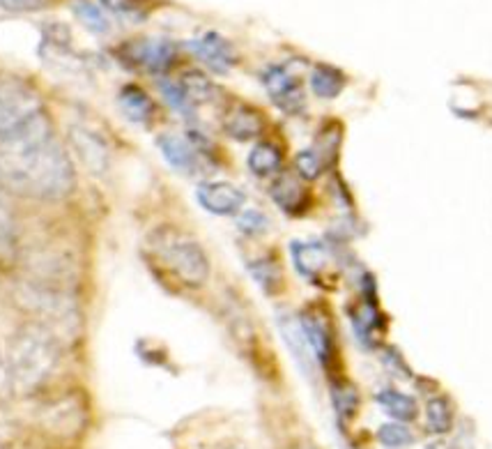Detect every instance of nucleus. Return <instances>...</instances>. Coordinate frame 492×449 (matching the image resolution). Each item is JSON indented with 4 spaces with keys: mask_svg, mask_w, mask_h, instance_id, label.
Instances as JSON below:
<instances>
[{
    "mask_svg": "<svg viewBox=\"0 0 492 449\" xmlns=\"http://www.w3.org/2000/svg\"><path fill=\"white\" fill-rule=\"evenodd\" d=\"M0 182L7 191L37 201H60L74 191V164L51 122L0 141Z\"/></svg>",
    "mask_w": 492,
    "mask_h": 449,
    "instance_id": "1",
    "label": "nucleus"
},
{
    "mask_svg": "<svg viewBox=\"0 0 492 449\" xmlns=\"http://www.w3.org/2000/svg\"><path fill=\"white\" fill-rule=\"evenodd\" d=\"M63 357V339L42 322H26L14 332L7 345L12 390L30 394L40 390L56 374Z\"/></svg>",
    "mask_w": 492,
    "mask_h": 449,
    "instance_id": "2",
    "label": "nucleus"
},
{
    "mask_svg": "<svg viewBox=\"0 0 492 449\" xmlns=\"http://www.w3.org/2000/svg\"><path fill=\"white\" fill-rule=\"evenodd\" d=\"M148 252L166 272H171L182 286L201 288L210 279V259L201 242L178 226L164 224L150 230Z\"/></svg>",
    "mask_w": 492,
    "mask_h": 449,
    "instance_id": "3",
    "label": "nucleus"
},
{
    "mask_svg": "<svg viewBox=\"0 0 492 449\" xmlns=\"http://www.w3.org/2000/svg\"><path fill=\"white\" fill-rule=\"evenodd\" d=\"M17 298L33 314L35 322H42L60 339L81 334L83 311H81L76 295L67 286H58L49 279H33L19 286Z\"/></svg>",
    "mask_w": 492,
    "mask_h": 449,
    "instance_id": "4",
    "label": "nucleus"
},
{
    "mask_svg": "<svg viewBox=\"0 0 492 449\" xmlns=\"http://www.w3.org/2000/svg\"><path fill=\"white\" fill-rule=\"evenodd\" d=\"M51 122L40 92L19 76L0 74V141Z\"/></svg>",
    "mask_w": 492,
    "mask_h": 449,
    "instance_id": "5",
    "label": "nucleus"
},
{
    "mask_svg": "<svg viewBox=\"0 0 492 449\" xmlns=\"http://www.w3.org/2000/svg\"><path fill=\"white\" fill-rule=\"evenodd\" d=\"M299 322H302V329L306 334L311 351H313V357L320 362L322 368L329 371L334 360H336V329H334V321L327 306H304L302 314H299Z\"/></svg>",
    "mask_w": 492,
    "mask_h": 449,
    "instance_id": "6",
    "label": "nucleus"
},
{
    "mask_svg": "<svg viewBox=\"0 0 492 449\" xmlns=\"http://www.w3.org/2000/svg\"><path fill=\"white\" fill-rule=\"evenodd\" d=\"M269 99L286 115H302L306 111V92L297 74H292L286 65H269L260 74Z\"/></svg>",
    "mask_w": 492,
    "mask_h": 449,
    "instance_id": "7",
    "label": "nucleus"
},
{
    "mask_svg": "<svg viewBox=\"0 0 492 449\" xmlns=\"http://www.w3.org/2000/svg\"><path fill=\"white\" fill-rule=\"evenodd\" d=\"M67 141L69 148L74 150V155L79 157V161L92 175L104 178L111 171V145L109 141L88 125L81 122H72L67 127Z\"/></svg>",
    "mask_w": 492,
    "mask_h": 449,
    "instance_id": "8",
    "label": "nucleus"
},
{
    "mask_svg": "<svg viewBox=\"0 0 492 449\" xmlns=\"http://www.w3.org/2000/svg\"><path fill=\"white\" fill-rule=\"evenodd\" d=\"M122 56L127 58V63L161 79L178 60V46L171 40H134L122 46Z\"/></svg>",
    "mask_w": 492,
    "mask_h": 449,
    "instance_id": "9",
    "label": "nucleus"
},
{
    "mask_svg": "<svg viewBox=\"0 0 492 449\" xmlns=\"http://www.w3.org/2000/svg\"><path fill=\"white\" fill-rule=\"evenodd\" d=\"M350 321H352V329H355V337L361 348L375 351L382 344V334L387 332V318L380 311L378 299L361 298L350 309Z\"/></svg>",
    "mask_w": 492,
    "mask_h": 449,
    "instance_id": "10",
    "label": "nucleus"
},
{
    "mask_svg": "<svg viewBox=\"0 0 492 449\" xmlns=\"http://www.w3.org/2000/svg\"><path fill=\"white\" fill-rule=\"evenodd\" d=\"M196 201L201 203L203 210L217 217H230L240 214L246 203V194L230 182H203L196 190Z\"/></svg>",
    "mask_w": 492,
    "mask_h": 449,
    "instance_id": "11",
    "label": "nucleus"
},
{
    "mask_svg": "<svg viewBox=\"0 0 492 449\" xmlns=\"http://www.w3.org/2000/svg\"><path fill=\"white\" fill-rule=\"evenodd\" d=\"M189 49L196 53V58H201L207 69H212L214 74H228L237 65V53L233 44L214 30L191 40Z\"/></svg>",
    "mask_w": 492,
    "mask_h": 449,
    "instance_id": "12",
    "label": "nucleus"
},
{
    "mask_svg": "<svg viewBox=\"0 0 492 449\" xmlns=\"http://www.w3.org/2000/svg\"><path fill=\"white\" fill-rule=\"evenodd\" d=\"M269 196L283 213L292 214V217L304 214L311 205V191L306 190L304 180L295 173H279L272 187H269Z\"/></svg>",
    "mask_w": 492,
    "mask_h": 449,
    "instance_id": "13",
    "label": "nucleus"
},
{
    "mask_svg": "<svg viewBox=\"0 0 492 449\" xmlns=\"http://www.w3.org/2000/svg\"><path fill=\"white\" fill-rule=\"evenodd\" d=\"M221 127L235 141H251V138H258L265 132V115L263 111L251 106V104L237 102L226 111Z\"/></svg>",
    "mask_w": 492,
    "mask_h": 449,
    "instance_id": "14",
    "label": "nucleus"
},
{
    "mask_svg": "<svg viewBox=\"0 0 492 449\" xmlns=\"http://www.w3.org/2000/svg\"><path fill=\"white\" fill-rule=\"evenodd\" d=\"M164 159L171 164L175 171L187 173V175H196L203 168V157L201 152L191 145V141L187 136H178V134H161L157 138Z\"/></svg>",
    "mask_w": 492,
    "mask_h": 449,
    "instance_id": "15",
    "label": "nucleus"
},
{
    "mask_svg": "<svg viewBox=\"0 0 492 449\" xmlns=\"http://www.w3.org/2000/svg\"><path fill=\"white\" fill-rule=\"evenodd\" d=\"M290 256L304 279H309L311 283H320L322 272L329 265V253L322 242H290Z\"/></svg>",
    "mask_w": 492,
    "mask_h": 449,
    "instance_id": "16",
    "label": "nucleus"
},
{
    "mask_svg": "<svg viewBox=\"0 0 492 449\" xmlns=\"http://www.w3.org/2000/svg\"><path fill=\"white\" fill-rule=\"evenodd\" d=\"M118 104L129 122L141 127H150L157 118V104L150 97L148 90L136 83H127L118 92Z\"/></svg>",
    "mask_w": 492,
    "mask_h": 449,
    "instance_id": "17",
    "label": "nucleus"
},
{
    "mask_svg": "<svg viewBox=\"0 0 492 449\" xmlns=\"http://www.w3.org/2000/svg\"><path fill=\"white\" fill-rule=\"evenodd\" d=\"M279 329L283 334V341L290 348L292 357L297 360V364L302 367V371L306 375L313 374V351H311L309 341H306V334L302 329V322L299 318H295L290 311H279Z\"/></svg>",
    "mask_w": 492,
    "mask_h": 449,
    "instance_id": "18",
    "label": "nucleus"
},
{
    "mask_svg": "<svg viewBox=\"0 0 492 449\" xmlns=\"http://www.w3.org/2000/svg\"><path fill=\"white\" fill-rule=\"evenodd\" d=\"M19 253V224L5 184L0 182V265L14 263Z\"/></svg>",
    "mask_w": 492,
    "mask_h": 449,
    "instance_id": "19",
    "label": "nucleus"
},
{
    "mask_svg": "<svg viewBox=\"0 0 492 449\" xmlns=\"http://www.w3.org/2000/svg\"><path fill=\"white\" fill-rule=\"evenodd\" d=\"M249 171L256 178H272L279 175L281 166H283V150L274 143V141H258L251 148L249 157H246Z\"/></svg>",
    "mask_w": 492,
    "mask_h": 449,
    "instance_id": "20",
    "label": "nucleus"
},
{
    "mask_svg": "<svg viewBox=\"0 0 492 449\" xmlns=\"http://www.w3.org/2000/svg\"><path fill=\"white\" fill-rule=\"evenodd\" d=\"M249 272L258 286L263 288L265 295H279L286 288V276H283V267L276 253H265L260 259L249 260Z\"/></svg>",
    "mask_w": 492,
    "mask_h": 449,
    "instance_id": "21",
    "label": "nucleus"
},
{
    "mask_svg": "<svg viewBox=\"0 0 492 449\" xmlns=\"http://www.w3.org/2000/svg\"><path fill=\"white\" fill-rule=\"evenodd\" d=\"M309 86L315 97L336 99L345 90V86H348V76L338 67H334V65L320 63L311 69Z\"/></svg>",
    "mask_w": 492,
    "mask_h": 449,
    "instance_id": "22",
    "label": "nucleus"
},
{
    "mask_svg": "<svg viewBox=\"0 0 492 449\" xmlns=\"http://www.w3.org/2000/svg\"><path fill=\"white\" fill-rule=\"evenodd\" d=\"M375 401L380 403V408L387 414H391L398 422H412L417 420L419 414V403L417 399L410 394H403L398 390H382L378 391Z\"/></svg>",
    "mask_w": 492,
    "mask_h": 449,
    "instance_id": "23",
    "label": "nucleus"
},
{
    "mask_svg": "<svg viewBox=\"0 0 492 449\" xmlns=\"http://www.w3.org/2000/svg\"><path fill=\"white\" fill-rule=\"evenodd\" d=\"M180 86H182V90L187 92V97L191 99V104H194L196 109H198L201 104H210L217 99L219 88L214 86L212 79H207V76L203 74V72H198V69L184 72L182 79H180Z\"/></svg>",
    "mask_w": 492,
    "mask_h": 449,
    "instance_id": "24",
    "label": "nucleus"
},
{
    "mask_svg": "<svg viewBox=\"0 0 492 449\" xmlns=\"http://www.w3.org/2000/svg\"><path fill=\"white\" fill-rule=\"evenodd\" d=\"M332 403L341 420H352L359 410V391L348 380H334L332 383Z\"/></svg>",
    "mask_w": 492,
    "mask_h": 449,
    "instance_id": "25",
    "label": "nucleus"
},
{
    "mask_svg": "<svg viewBox=\"0 0 492 449\" xmlns=\"http://www.w3.org/2000/svg\"><path fill=\"white\" fill-rule=\"evenodd\" d=\"M426 420L430 433H449L453 426V403L449 397H435L426 403Z\"/></svg>",
    "mask_w": 492,
    "mask_h": 449,
    "instance_id": "26",
    "label": "nucleus"
},
{
    "mask_svg": "<svg viewBox=\"0 0 492 449\" xmlns=\"http://www.w3.org/2000/svg\"><path fill=\"white\" fill-rule=\"evenodd\" d=\"M76 17L95 35H109L111 33V19L102 5L92 3V0H76L74 5Z\"/></svg>",
    "mask_w": 492,
    "mask_h": 449,
    "instance_id": "27",
    "label": "nucleus"
},
{
    "mask_svg": "<svg viewBox=\"0 0 492 449\" xmlns=\"http://www.w3.org/2000/svg\"><path fill=\"white\" fill-rule=\"evenodd\" d=\"M157 88H159L164 102H166L175 113L184 115V118H194L196 106L191 104V99L187 97V92L182 90L180 81H171L166 79V76H161V79L157 81Z\"/></svg>",
    "mask_w": 492,
    "mask_h": 449,
    "instance_id": "28",
    "label": "nucleus"
},
{
    "mask_svg": "<svg viewBox=\"0 0 492 449\" xmlns=\"http://www.w3.org/2000/svg\"><path fill=\"white\" fill-rule=\"evenodd\" d=\"M341 141H343V127L338 122H327L318 132V141H315V152L320 155V159L327 164H334L338 159V150H341Z\"/></svg>",
    "mask_w": 492,
    "mask_h": 449,
    "instance_id": "29",
    "label": "nucleus"
},
{
    "mask_svg": "<svg viewBox=\"0 0 492 449\" xmlns=\"http://www.w3.org/2000/svg\"><path fill=\"white\" fill-rule=\"evenodd\" d=\"M102 7L125 23H141L150 14V5H143V0H102Z\"/></svg>",
    "mask_w": 492,
    "mask_h": 449,
    "instance_id": "30",
    "label": "nucleus"
},
{
    "mask_svg": "<svg viewBox=\"0 0 492 449\" xmlns=\"http://www.w3.org/2000/svg\"><path fill=\"white\" fill-rule=\"evenodd\" d=\"M269 228H272V221H269V217L263 210H253L251 207V210H242L237 214V230L244 233L246 237H260Z\"/></svg>",
    "mask_w": 492,
    "mask_h": 449,
    "instance_id": "31",
    "label": "nucleus"
},
{
    "mask_svg": "<svg viewBox=\"0 0 492 449\" xmlns=\"http://www.w3.org/2000/svg\"><path fill=\"white\" fill-rule=\"evenodd\" d=\"M378 440L389 449H398V447H410V445L417 440L412 433V429H407L405 422L403 424H384L380 426L378 431Z\"/></svg>",
    "mask_w": 492,
    "mask_h": 449,
    "instance_id": "32",
    "label": "nucleus"
},
{
    "mask_svg": "<svg viewBox=\"0 0 492 449\" xmlns=\"http://www.w3.org/2000/svg\"><path fill=\"white\" fill-rule=\"evenodd\" d=\"M295 168H297V175L302 180H318L325 171V161L320 159V155L315 150H302L295 157Z\"/></svg>",
    "mask_w": 492,
    "mask_h": 449,
    "instance_id": "33",
    "label": "nucleus"
},
{
    "mask_svg": "<svg viewBox=\"0 0 492 449\" xmlns=\"http://www.w3.org/2000/svg\"><path fill=\"white\" fill-rule=\"evenodd\" d=\"M382 360L384 364H387V368H391L398 378H412V371H410V367L405 364L403 355L396 351L394 345H387V348H384Z\"/></svg>",
    "mask_w": 492,
    "mask_h": 449,
    "instance_id": "34",
    "label": "nucleus"
},
{
    "mask_svg": "<svg viewBox=\"0 0 492 449\" xmlns=\"http://www.w3.org/2000/svg\"><path fill=\"white\" fill-rule=\"evenodd\" d=\"M46 5H49V0H0V7L5 12H14V14L44 10Z\"/></svg>",
    "mask_w": 492,
    "mask_h": 449,
    "instance_id": "35",
    "label": "nucleus"
},
{
    "mask_svg": "<svg viewBox=\"0 0 492 449\" xmlns=\"http://www.w3.org/2000/svg\"><path fill=\"white\" fill-rule=\"evenodd\" d=\"M12 390V380H10V367H7V352L0 351V394L3 391Z\"/></svg>",
    "mask_w": 492,
    "mask_h": 449,
    "instance_id": "36",
    "label": "nucleus"
},
{
    "mask_svg": "<svg viewBox=\"0 0 492 449\" xmlns=\"http://www.w3.org/2000/svg\"><path fill=\"white\" fill-rule=\"evenodd\" d=\"M428 449H449V445H444V443H435V445H430Z\"/></svg>",
    "mask_w": 492,
    "mask_h": 449,
    "instance_id": "37",
    "label": "nucleus"
}]
</instances>
